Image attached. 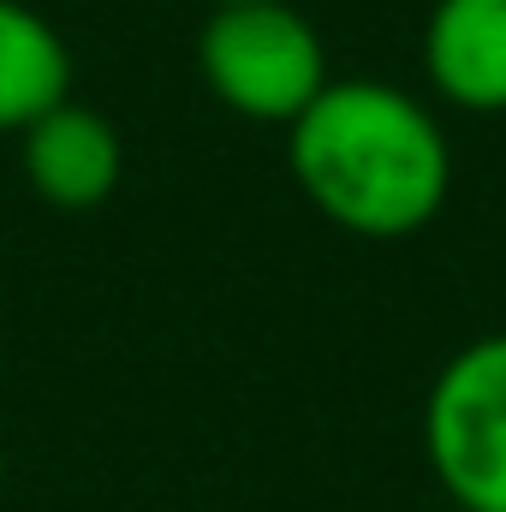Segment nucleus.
Wrapping results in <instances>:
<instances>
[{"label":"nucleus","instance_id":"423d86ee","mask_svg":"<svg viewBox=\"0 0 506 512\" xmlns=\"http://www.w3.org/2000/svg\"><path fill=\"white\" fill-rule=\"evenodd\" d=\"M72 96L66 36L24 0H0V131L36 126Z\"/></svg>","mask_w":506,"mask_h":512},{"label":"nucleus","instance_id":"7ed1b4c3","mask_svg":"<svg viewBox=\"0 0 506 512\" xmlns=\"http://www.w3.org/2000/svg\"><path fill=\"white\" fill-rule=\"evenodd\" d=\"M423 459L453 512H506V328L459 346L435 370Z\"/></svg>","mask_w":506,"mask_h":512},{"label":"nucleus","instance_id":"6e6552de","mask_svg":"<svg viewBox=\"0 0 506 512\" xmlns=\"http://www.w3.org/2000/svg\"><path fill=\"white\" fill-rule=\"evenodd\" d=\"M209 6H239V0H209Z\"/></svg>","mask_w":506,"mask_h":512},{"label":"nucleus","instance_id":"20e7f679","mask_svg":"<svg viewBox=\"0 0 506 512\" xmlns=\"http://www.w3.org/2000/svg\"><path fill=\"white\" fill-rule=\"evenodd\" d=\"M18 167H24V185H30L36 203L84 215V209H102L120 191V179H126V137H120V126L108 114H96V108L66 96L36 126L18 131Z\"/></svg>","mask_w":506,"mask_h":512},{"label":"nucleus","instance_id":"f257e3e1","mask_svg":"<svg viewBox=\"0 0 506 512\" xmlns=\"http://www.w3.org/2000/svg\"><path fill=\"white\" fill-rule=\"evenodd\" d=\"M286 167L322 221L381 245L423 233L453 191L441 120L381 78H334L286 126Z\"/></svg>","mask_w":506,"mask_h":512},{"label":"nucleus","instance_id":"f03ea898","mask_svg":"<svg viewBox=\"0 0 506 512\" xmlns=\"http://www.w3.org/2000/svg\"><path fill=\"white\" fill-rule=\"evenodd\" d=\"M197 72L227 114L256 126H292L334 84L322 30L292 0L209 6L197 30Z\"/></svg>","mask_w":506,"mask_h":512},{"label":"nucleus","instance_id":"0eeeda50","mask_svg":"<svg viewBox=\"0 0 506 512\" xmlns=\"http://www.w3.org/2000/svg\"><path fill=\"white\" fill-rule=\"evenodd\" d=\"M0 495H6V441H0Z\"/></svg>","mask_w":506,"mask_h":512},{"label":"nucleus","instance_id":"39448f33","mask_svg":"<svg viewBox=\"0 0 506 512\" xmlns=\"http://www.w3.org/2000/svg\"><path fill=\"white\" fill-rule=\"evenodd\" d=\"M423 72L441 102L506 114V0H435L423 24Z\"/></svg>","mask_w":506,"mask_h":512}]
</instances>
